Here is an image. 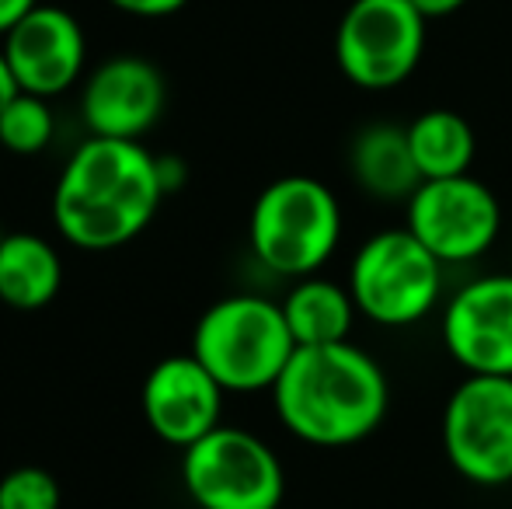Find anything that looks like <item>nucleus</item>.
<instances>
[{
	"label": "nucleus",
	"instance_id": "3",
	"mask_svg": "<svg viewBox=\"0 0 512 509\" xmlns=\"http://www.w3.org/2000/svg\"><path fill=\"white\" fill-rule=\"evenodd\" d=\"M192 356L220 381L223 391H272L297 342L283 304L258 293H234L206 307L192 332Z\"/></svg>",
	"mask_w": 512,
	"mask_h": 509
},
{
	"label": "nucleus",
	"instance_id": "9",
	"mask_svg": "<svg viewBox=\"0 0 512 509\" xmlns=\"http://www.w3.org/2000/svg\"><path fill=\"white\" fill-rule=\"evenodd\" d=\"M405 227L443 265L474 262L499 241L502 206L481 178H425L408 199Z\"/></svg>",
	"mask_w": 512,
	"mask_h": 509
},
{
	"label": "nucleus",
	"instance_id": "20",
	"mask_svg": "<svg viewBox=\"0 0 512 509\" xmlns=\"http://www.w3.org/2000/svg\"><path fill=\"white\" fill-rule=\"evenodd\" d=\"M108 4L133 18H168V14L182 11L189 0H108Z\"/></svg>",
	"mask_w": 512,
	"mask_h": 509
},
{
	"label": "nucleus",
	"instance_id": "2",
	"mask_svg": "<svg viewBox=\"0 0 512 509\" xmlns=\"http://www.w3.org/2000/svg\"><path fill=\"white\" fill-rule=\"evenodd\" d=\"M272 405L286 429L310 447H352L380 429L391 405V384L377 360L352 339L331 346H297Z\"/></svg>",
	"mask_w": 512,
	"mask_h": 509
},
{
	"label": "nucleus",
	"instance_id": "13",
	"mask_svg": "<svg viewBox=\"0 0 512 509\" xmlns=\"http://www.w3.org/2000/svg\"><path fill=\"white\" fill-rule=\"evenodd\" d=\"M168 102L164 74L143 56H112L84 81L81 119L91 136L140 140Z\"/></svg>",
	"mask_w": 512,
	"mask_h": 509
},
{
	"label": "nucleus",
	"instance_id": "10",
	"mask_svg": "<svg viewBox=\"0 0 512 509\" xmlns=\"http://www.w3.org/2000/svg\"><path fill=\"white\" fill-rule=\"evenodd\" d=\"M443 346L467 374L512 377V272L464 283L443 311Z\"/></svg>",
	"mask_w": 512,
	"mask_h": 509
},
{
	"label": "nucleus",
	"instance_id": "7",
	"mask_svg": "<svg viewBox=\"0 0 512 509\" xmlns=\"http://www.w3.org/2000/svg\"><path fill=\"white\" fill-rule=\"evenodd\" d=\"M439 436L464 482L481 489L512 485V377L467 374L446 398Z\"/></svg>",
	"mask_w": 512,
	"mask_h": 509
},
{
	"label": "nucleus",
	"instance_id": "11",
	"mask_svg": "<svg viewBox=\"0 0 512 509\" xmlns=\"http://www.w3.org/2000/svg\"><path fill=\"white\" fill-rule=\"evenodd\" d=\"M14 81L28 95L56 98L70 91L88 63L81 21L53 4H39L0 39Z\"/></svg>",
	"mask_w": 512,
	"mask_h": 509
},
{
	"label": "nucleus",
	"instance_id": "4",
	"mask_svg": "<svg viewBox=\"0 0 512 509\" xmlns=\"http://www.w3.org/2000/svg\"><path fill=\"white\" fill-rule=\"evenodd\" d=\"M342 227V206L321 178L286 175L258 192L248 220V241L269 272L304 279L331 262L342 245Z\"/></svg>",
	"mask_w": 512,
	"mask_h": 509
},
{
	"label": "nucleus",
	"instance_id": "12",
	"mask_svg": "<svg viewBox=\"0 0 512 509\" xmlns=\"http://www.w3.org/2000/svg\"><path fill=\"white\" fill-rule=\"evenodd\" d=\"M223 387L192 353L164 356L143 381V419L157 440L192 447L220 426Z\"/></svg>",
	"mask_w": 512,
	"mask_h": 509
},
{
	"label": "nucleus",
	"instance_id": "6",
	"mask_svg": "<svg viewBox=\"0 0 512 509\" xmlns=\"http://www.w3.org/2000/svg\"><path fill=\"white\" fill-rule=\"evenodd\" d=\"M182 482L199 509H279L286 471L262 436L241 426H216L185 447Z\"/></svg>",
	"mask_w": 512,
	"mask_h": 509
},
{
	"label": "nucleus",
	"instance_id": "8",
	"mask_svg": "<svg viewBox=\"0 0 512 509\" xmlns=\"http://www.w3.org/2000/svg\"><path fill=\"white\" fill-rule=\"evenodd\" d=\"M425 25L411 0H352L335 32V60L363 91L405 84L425 56Z\"/></svg>",
	"mask_w": 512,
	"mask_h": 509
},
{
	"label": "nucleus",
	"instance_id": "23",
	"mask_svg": "<svg viewBox=\"0 0 512 509\" xmlns=\"http://www.w3.org/2000/svg\"><path fill=\"white\" fill-rule=\"evenodd\" d=\"M18 81H14V74H11V67H7V56H4V49H0V109H4L7 102H11L14 95H18Z\"/></svg>",
	"mask_w": 512,
	"mask_h": 509
},
{
	"label": "nucleus",
	"instance_id": "18",
	"mask_svg": "<svg viewBox=\"0 0 512 509\" xmlns=\"http://www.w3.org/2000/svg\"><path fill=\"white\" fill-rule=\"evenodd\" d=\"M56 133V116L49 109V98L18 91L11 102L0 109V147L7 154L35 157L49 147Z\"/></svg>",
	"mask_w": 512,
	"mask_h": 509
},
{
	"label": "nucleus",
	"instance_id": "19",
	"mask_svg": "<svg viewBox=\"0 0 512 509\" xmlns=\"http://www.w3.org/2000/svg\"><path fill=\"white\" fill-rule=\"evenodd\" d=\"M60 482L39 464H21L0 478V509H60Z\"/></svg>",
	"mask_w": 512,
	"mask_h": 509
},
{
	"label": "nucleus",
	"instance_id": "24",
	"mask_svg": "<svg viewBox=\"0 0 512 509\" xmlns=\"http://www.w3.org/2000/svg\"><path fill=\"white\" fill-rule=\"evenodd\" d=\"M4 234H7V231H4V227H0V241H4Z\"/></svg>",
	"mask_w": 512,
	"mask_h": 509
},
{
	"label": "nucleus",
	"instance_id": "5",
	"mask_svg": "<svg viewBox=\"0 0 512 509\" xmlns=\"http://www.w3.org/2000/svg\"><path fill=\"white\" fill-rule=\"evenodd\" d=\"M345 283L359 318L380 328H411L429 318L443 297V262L408 227H384L352 255Z\"/></svg>",
	"mask_w": 512,
	"mask_h": 509
},
{
	"label": "nucleus",
	"instance_id": "21",
	"mask_svg": "<svg viewBox=\"0 0 512 509\" xmlns=\"http://www.w3.org/2000/svg\"><path fill=\"white\" fill-rule=\"evenodd\" d=\"M35 7H39V0H0V39H4L25 14H32Z\"/></svg>",
	"mask_w": 512,
	"mask_h": 509
},
{
	"label": "nucleus",
	"instance_id": "22",
	"mask_svg": "<svg viewBox=\"0 0 512 509\" xmlns=\"http://www.w3.org/2000/svg\"><path fill=\"white\" fill-rule=\"evenodd\" d=\"M411 4H415V11L422 14L425 21H432V18H450V14H457L467 0H411Z\"/></svg>",
	"mask_w": 512,
	"mask_h": 509
},
{
	"label": "nucleus",
	"instance_id": "16",
	"mask_svg": "<svg viewBox=\"0 0 512 509\" xmlns=\"http://www.w3.org/2000/svg\"><path fill=\"white\" fill-rule=\"evenodd\" d=\"M63 286L60 252L42 234L14 231L0 241V300L14 311L53 304Z\"/></svg>",
	"mask_w": 512,
	"mask_h": 509
},
{
	"label": "nucleus",
	"instance_id": "17",
	"mask_svg": "<svg viewBox=\"0 0 512 509\" xmlns=\"http://www.w3.org/2000/svg\"><path fill=\"white\" fill-rule=\"evenodd\" d=\"M408 143L422 178L471 175L478 136L471 123L453 109H429L408 123Z\"/></svg>",
	"mask_w": 512,
	"mask_h": 509
},
{
	"label": "nucleus",
	"instance_id": "14",
	"mask_svg": "<svg viewBox=\"0 0 512 509\" xmlns=\"http://www.w3.org/2000/svg\"><path fill=\"white\" fill-rule=\"evenodd\" d=\"M349 171L366 196L384 203H398V199L408 203L425 182L411 154L408 126L394 123H370L359 129L349 147Z\"/></svg>",
	"mask_w": 512,
	"mask_h": 509
},
{
	"label": "nucleus",
	"instance_id": "15",
	"mask_svg": "<svg viewBox=\"0 0 512 509\" xmlns=\"http://www.w3.org/2000/svg\"><path fill=\"white\" fill-rule=\"evenodd\" d=\"M283 314L297 346H331L352 335L359 307L352 300L349 283H335L314 272V276L293 279V290L283 300Z\"/></svg>",
	"mask_w": 512,
	"mask_h": 509
},
{
	"label": "nucleus",
	"instance_id": "1",
	"mask_svg": "<svg viewBox=\"0 0 512 509\" xmlns=\"http://www.w3.org/2000/svg\"><path fill=\"white\" fill-rule=\"evenodd\" d=\"M164 196L161 157L140 140L88 136L56 178L53 224L84 252H112L147 231Z\"/></svg>",
	"mask_w": 512,
	"mask_h": 509
}]
</instances>
